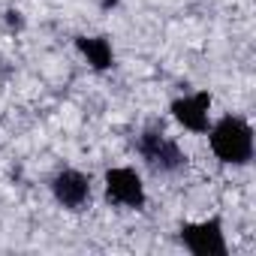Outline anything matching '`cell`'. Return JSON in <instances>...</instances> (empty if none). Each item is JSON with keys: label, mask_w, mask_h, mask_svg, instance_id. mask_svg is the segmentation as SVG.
Wrapping results in <instances>:
<instances>
[{"label": "cell", "mask_w": 256, "mask_h": 256, "mask_svg": "<svg viewBox=\"0 0 256 256\" xmlns=\"http://www.w3.org/2000/svg\"><path fill=\"white\" fill-rule=\"evenodd\" d=\"M211 154L226 166H247L253 160V126L241 114H223L208 126Z\"/></svg>", "instance_id": "1"}, {"label": "cell", "mask_w": 256, "mask_h": 256, "mask_svg": "<svg viewBox=\"0 0 256 256\" xmlns=\"http://www.w3.org/2000/svg\"><path fill=\"white\" fill-rule=\"evenodd\" d=\"M136 151L145 160V166L154 169L157 175H178V172L187 169L184 148L172 136H166L163 126H157V124L145 126V130L136 136Z\"/></svg>", "instance_id": "2"}, {"label": "cell", "mask_w": 256, "mask_h": 256, "mask_svg": "<svg viewBox=\"0 0 256 256\" xmlns=\"http://www.w3.org/2000/svg\"><path fill=\"white\" fill-rule=\"evenodd\" d=\"M102 193L112 208L124 211H142L148 205V190L142 175L133 166H112L102 175Z\"/></svg>", "instance_id": "3"}, {"label": "cell", "mask_w": 256, "mask_h": 256, "mask_svg": "<svg viewBox=\"0 0 256 256\" xmlns=\"http://www.w3.org/2000/svg\"><path fill=\"white\" fill-rule=\"evenodd\" d=\"M178 238L193 256H226L229 253L220 217H208V220H199V223H184Z\"/></svg>", "instance_id": "4"}, {"label": "cell", "mask_w": 256, "mask_h": 256, "mask_svg": "<svg viewBox=\"0 0 256 256\" xmlns=\"http://www.w3.org/2000/svg\"><path fill=\"white\" fill-rule=\"evenodd\" d=\"M52 196L64 211H84L94 199L90 175H84L82 169H60L52 178Z\"/></svg>", "instance_id": "5"}, {"label": "cell", "mask_w": 256, "mask_h": 256, "mask_svg": "<svg viewBox=\"0 0 256 256\" xmlns=\"http://www.w3.org/2000/svg\"><path fill=\"white\" fill-rule=\"evenodd\" d=\"M211 102H214V96L208 90H196V94H184V96L172 100L169 112L187 133L205 136L211 126Z\"/></svg>", "instance_id": "6"}, {"label": "cell", "mask_w": 256, "mask_h": 256, "mask_svg": "<svg viewBox=\"0 0 256 256\" xmlns=\"http://www.w3.org/2000/svg\"><path fill=\"white\" fill-rule=\"evenodd\" d=\"M76 48L88 60V66L96 72H106L114 66V48L108 36H76Z\"/></svg>", "instance_id": "7"}, {"label": "cell", "mask_w": 256, "mask_h": 256, "mask_svg": "<svg viewBox=\"0 0 256 256\" xmlns=\"http://www.w3.org/2000/svg\"><path fill=\"white\" fill-rule=\"evenodd\" d=\"M112 6H118V0H102V10H112Z\"/></svg>", "instance_id": "8"}]
</instances>
